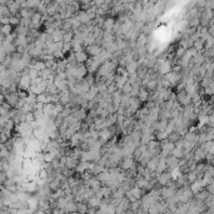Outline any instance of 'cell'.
I'll list each match as a JSON object with an SVG mask.
<instances>
[{"instance_id": "1", "label": "cell", "mask_w": 214, "mask_h": 214, "mask_svg": "<svg viewBox=\"0 0 214 214\" xmlns=\"http://www.w3.org/2000/svg\"><path fill=\"white\" fill-rule=\"evenodd\" d=\"M177 100L180 103L182 107H187L189 104H192V97L185 92V89H182V90H178L177 93Z\"/></svg>"}, {"instance_id": "2", "label": "cell", "mask_w": 214, "mask_h": 214, "mask_svg": "<svg viewBox=\"0 0 214 214\" xmlns=\"http://www.w3.org/2000/svg\"><path fill=\"white\" fill-rule=\"evenodd\" d=\"M3 98L6 100L8 104H10L13 108H15L16 103H18L19 99H20V94H19V90H18V92H9V90H8V93H6L5 95H3Z\"/></svg>"}, {"instance_id": "3", "label": "cell", "mask_w": 214, "mask_h": 214, "mask_svg": "<svg viewBox=\"0 0 214 214\" xmlns=\"http://www.w3.org/2000/svg\"><path fill=\"white\" fill-rule=\"evenodd\" d=\"M172 179H173L172 172H170V170H165V172L158 174V185H160V187L168 185V183H169Z\"/></svg>"}, {"instance_id": "4", "label": "cell", "mask_w": 214, "mask_h": 214, "mask_svg": "<svg viewBox=\"0 0 214 214\" xmlns=\"http://www.w3.org/2000/svg\"><path fill=\"white\" fill-rule=\"evenodd\" d=\"M206 158H207V152L202 148V145L198 144V145L194 148V160H195L197 163H199V162H204Z\"/></svg>"}, {"instance_id": "5", "label": "cell", "mask_w": 214, "mask_h": 214, "mask_svg": "<svg viewBox=\"0 0 214 214\" xmlns=\"http://www.w3.org/2000/svg\"><path fill=\"white\" fill-rule=\"evenodd\" d=\"M179 162H180V159H178V158H175L174 155H169L168 158H167V165H168V170H173V169H177V168H179L180 167V164H179Z\"/></svg>"}, {"instance_id": "6", "label": "cell", "mask_w": 214, "mask_h": 214, "mask_svg": "<svg viewBox=\"0 0 214 214\" xmlns=\"http://www.w3.org/2000/svg\"><path fill=\"white\" fill-rule=\"evenodd\" d=\"M87 51H88V54L90 55V56H97V55H99L103 50H104V48L102 46V45H98V44H93V45H90V46H88L87 49H85Z\"/></svg>"}, {"instance_id": "7", "label": "cell", "mask_w": 214, "mask_h": 214, "mask_svg": "<svg viewBox=\"0 0 214 214\" xmlns=\"http://www.w3.org/2000/svg\"><path fill=\"white\" fill-rule=\"evenodd\" d=\"M80 160L78 159V158H75V157H72V155H67V159H65V165H67V168L68 169H72V170H74L75 168H77V165H78V163H79Z\"/></svg>"}, {"instance_id": "8", "label": "cell", "mask_w": 214, "mask_h": 214, "mask_svg": "<svg viewBox=\"0 0 214 214\" xmlns=\"http://www.w3.org/2000/svg\"><path fill=\"white\" fill-rule=\"evenodd\" d=\"M75 58H77V62L79 64H83V63H87V60L90 58V55L88 54L87 50H82V51H77L75 53Z\"/></svg>"}, {"instance_id": "9", "label": "cell", "mask_w": 214, "mask_h": 214, "mask_svg": "<svg viewBox=\"0 0 214 214\" xmlns=\"http://www.w3.org/2000/svg\"><path fill=\"white\" fill-rule=\"evenodd\" d=\"M64 34H65V31H64L63 29H55V30L51 33V39H53L55 43L63 41V39H64Z\"/></svg>"}, {"instance_id": "10", "label": "cell", "mask_w": 214, "mask_h": 214, "mask_svg": "<svg viewBox=\"0 0 214 214\" xmlns=\"http://www.w3.org/2000/svg\"><path fill=\"white\" fill-rule=\"evenodd\" d=\"M153 139H155V135L153 133H142V138H140V144H145L148 145Z\"/></svg>"}, {"instance_id": "11", "label": "cell", "mask_w": 214, "mask_h": 214, "mask_svg": "<svg viewBox=\"0 0 214 214\" xmlns=\"http://www.w3.org/2000/svg\"><path fill=\"white\" fill-rule=\"evenodd\" d=\"M36 10L35 9H30V8H21L20 9V11H19V14H20V16L21 18H30L31 19V16L34 15V13H35Z\"/></svg>"}, {"instance_id": "12", "label": "cell", "mask_w": 214, "mask_h": 214, "mask_svg": "<svg viewBox=\"0 0 214 214\" xmlns=\"http://www.w3.org/2000/svg\"><path fill=\"white\" fill-rule=\"evenodd\" d=\"M125 68H126L128 73H129V74H131V73H136V72H138V69L140 68V64H139V62L133 60V62H130V63H129Z\"/></svg>"}, {"instance_id": "13", "label": "cell", "mask_w": 214, "mask_h": 214, "mask_svg": "<svg viewBox=\"0 0 214 214\" xmlns=\"http://www.w3.org/2000/svg\"><path fill=\"white\" fill-rule=\"evenodd\" d=\"M158 163H159V155L158 157H153L148 163H147V168L150 169L152 172H155L158 168Z\"/></svg>"}, {"instance_id": "14", "label": "cell", "mask_w": 214, "mask_h": 214, "mask_svg": "<svg viewBox=\"0 0 214 214\" xmlns=\"http://www.w3.org/2000/svg\"><path fill=\"white\" fill-rule=\"evenodd\" d=\"M195 64H204L206 63V56L203 54V51H197L194 55H193V59H192Z\"/></svg>"}, {"instance_id": "15", "label": "cell", "mask_w": 214, "mask_h": 214, "mask_svg": "<svg viewBox=\"0 0 214 214\" xmlns=\"http://www.w3.org/2000/svg\"><path fill=\"white\" fill-rule=\"evenodd\" d=\"M149 94H150V92L148 90V89H145L143 85H142V88H140V92H139V99L143 102V103H145V102H148L149 100Z\"/></svg>"}, {"instance_id": "16", "label": "cell", "mask_w": 214, "mask_h": 214, "mask_svg": "<svg viewBox=\"0 0 214 214\" xmlns=\"http://www.w3.org/2000/svg\"><path fill=\"white\" fill-rule=\"evenodd\" d=\"M115 21H116V20H115L114 18H105L104 24H103V29H104V30H113Z\"/></svg>"}, {"instance_id": "17", "label": "cell", "mask_w": 214, "mask_h": 214, "mask_svg": "<svg viewBox=\"0 0 214 214\" xmlns=\"http://www.w3.org/2000/svg\"><path fill=\"white\" fill-rule=\"evenodd\" d=\"M193 46H194L198 51H203V50L206 49V40H204V39H202V38H199L198 40H195V41H194Z\"/></svg>"}, {"instance_id": "18", "label": "cell", "mask_w": 214, "mask_h": 214, "mask_svg": "<svg viewBox=\"0 0 214 214\" xmlns=\"http://www.w3.org/2000/svg\"><path fill=\"white\" fill-rule=\"evenodd\" d=\"M184 153H185L184 148L175 147V148L173 149V152H172V155H174V157H175V158H178V159H182V158L184 157Z\"/></svg>"}, {"instance_id": "19", "label": "cell", "mask_w": 214, "mask_h": 214, "mask_svg": "<svg viewBox=\"0 0 214 214\" xmlns=\"http://www.w3.org/2000/svg\"><path fill=\"white\" fill-rule=\"evenodd\" d=\"M199 179V177H198V174H197V172L195 170H190V172H188L187 173V180H188V183L189 184H192V183H194L195 180H198Z\"/></svg>"}, {"instance_id": "20", "label": "cell", "mask_w": 214, "mask_h": 214, "mask_svg": "<svg viewBox=\"0 0 214 214\" xmlns=\"http://www.w3.org/2000/svg\"><path fill=\"white\" fill-rule=\"evenodd\" d=\"M169 140H172V142H174V143H177L178 140H180L182 138H183V134L180 133V131H178V130H174L173 133H170L169 134Z\"/></svg>"}, {"instance_id": "21", "label": "cell", "mask_w": 214, "mask_h": 214, "mask_svg": "<svg viewBox=\"0 0 214 214\" xmlns=\"http://www.w3.org/2000/svg\"><path fill=\"white\" fill-rule=\"evenodd\" d=\"M73 40H74V31H73V30L65 31L63 41H64V43H73Z\"/></svg>"}, {"instance_id": "22", "label": "cell", "mask_w": 214, "mask_h": 214, "mask_svg": "<svg viewBox=\"0 0 214 214\" xmlns=\"http://www.w3.org/2000/svg\"><path fill=\"white\" fill-rule=\"evenodd\" d=\"M131 89H133V85H131V83L128 80V82L124 84V87H123V89H121V93H123V94H130V93H131Z\"/></svg>"}, {"instance_id": "23", "label": "cell", "mask_w": 214, "mask_h": 214, "mask_svg": "<svg viewBox=\"0 0 214 214\" xmlns=\"http://www.w3.org/2000/svg\"><path fill=\"white\" fill-rule=\"evenodd\" d=\"M11 30H13L11 24H4L3 25V36H6V35L11 34Z\"/></svg>"}, {"instance_id": "24", "label": "cell", "mask_w": 214, "mask_h": 214, "mask_svg": "<svg viewBox=\"0 0 214 214\" xmlns=\"http://www.w3.org/2000/svg\"><path fill=\"white\" fill-rule=\"evenodd\" d=\"M54 159H55V157H54V154L51 152H44V160H45V163H50Z\"/></svg>"}, {"instance_id": "25", "label": "cell", "mask_w": 214, "mask_h": 214, "mask_svg": "<svg viewBox=\"0 0 214 214\" xmlns=\"http://www.w3.org/2000/svg\"><path fill=\"white\" fill-rule=\"evenodd\" d=\"M20 25L26 26V28H30V26H31V19H30V18H21Z\"/></svg>"}, {"instance_id": "26", "label": "cell", "mask_w": 214, "mask_h": 214, "mask_svg": "<svg viewBox=\"0 0 214 214\" xmlns=\"http://www.w3.org/2000/svg\"><path fill=\"white\" fill-rule=\"evenodd\" d=\"M209 103H211V105H212V108H213V110H214V94L211 97V102H209Z\"/></svg>"}, {"instance_id": "27", "label": "cell", "mask_w": 214, "mask_h": 214, "mask_svg": "<svg viewBox=\"0 0 214 214\" xmlns=\"http://www.w3.org/2000/svg\"><path fill=\"white\" fill-rule=\"evenodd\" d=\"M149 1H150V0H142V3H143V4H148Z\"/></svg>"}]
</instances>
